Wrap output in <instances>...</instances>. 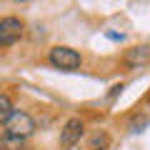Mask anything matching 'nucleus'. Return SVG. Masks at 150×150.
Segmentation results:
<instances>
[{"instance_id":"obj_8","label":"nucleus","mask_w":150,"mask_h":150,"mask_svg":"<svg viewBox=\"0 0 150 150\" xmlns=\"http://www.w3.org/2000/svg\"><path fill=\"white\" fill-rule=\"evenodd\" d=\"M105 148H108V135H105V133L93 135V140H90V150H105Z\"/></svg>"},{"instance_id":"obj_3","label":"nucleus","mask_w":150,"mask_h":150,"mask_svg":"<svg viewBox=\"0 0 150 150\" xmlns=\"http://www.w3.org/2000/svg\"><path fill=\"white\" fill-rule=\"evenodd\" d=\"M20 38H23V23L18 18L0 20V45H15Z\"/></svg>"},{"instance_id":"obj_2","label":"nucleus","mask_w":150,"mask_h":150,"mask_svg":"<svg viewBox=\"0 0 150 150\" xmlns=\"http://www.w3.org/2000/svg\"><path fill=\"white\" fill-rule=\"evenodd\" d=\"M50 63L60 70H78L80 68V55L78 50L68 48V45H58L50 50Z\"/></svg>"},{"instance_id":"obj_5","label":"nucleus","mask_w":150,"mask_h":150,"mask_svg":"<svg viewBox=\"0 0 150 150\" xmlns=\"http://www.w3.org/2000/svg\"><path fill=\"white\" fill-rule=\"evenodd\" d=\"M150 60V48L148 45H140V48H133L125 53V63L128 65H140V63H148Z\"/></svg>"},{"instance_id":"obj_4","label":"nucleus","mask_w":150,"mask_h":150,"mask_svg":"<svg viewBox=\"0 0 150 150\" xmlns=\"http://www.w3.org/2000/svg\"><path fill=\"white\" fill-rule=\"evenodd\" d=\"M83 130H85L83 120H78V118L68 120V123L63 125V130H60V145H63V148H73L75 143H80Z\"/></svg>"},{"instance_id":"obj_6","label":"nucleus","mask_w":150,"mask_h":150,"mask_svg":"<svg viewBox=\"0 0 150 150\" xmlns=\"http://www.w3.org/2000/svg\"><path fill=\"white\" fill-rule=\"evenodd\" d=\"M10 115H13V103H10V98L5 93H0V123L5 125Z\"/></svg>"},{"instance_id":"obj_1","label":"nucleus","mask_w":150,"mask_h":150,"mask_svg":"<svg viewBox=\"0 0 150 150\" xmlns=\"http://www.w3.org/2000/svg\"><path fill=\"white\" fill-rule=\"evenodd\" d=\"M5 133L13 135V138L25 140V138H30V135L35 133V120H33L28 112H23V110H13V115L5 123Z\"/></svg>"},{"instance_id":"obj_7","label":"nucleus","mask_w":150,"mask_h":150,"mask_svg":"<svg viewBox=\"0 0 150 150\" xmlns=\"http://www.w3.org/2000/svg\"><path fill=\"white\" fill-rule=\"evenodd\" d=\"M23 143L25 140H20V138H13V135H3L0 138V150H23Z\"/></svg>"}]
</instances>
